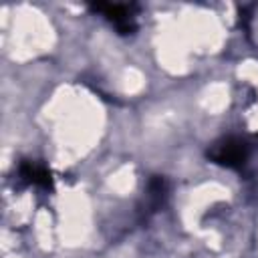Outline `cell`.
I'll return each instance as SVG.
<instances>
[{"label":"cell","instance_id":"3957f363","mask_svg":"<svg viewBox=\"0 0 258 258\" xmlns=\"http://www.w3.org/2000/svg\"><path fill=\"white\" fill-rule=\"evenodd\" d=\"M167 198V181L163 175H151L149 181H147V187H145V204L141 208V214L145 216V220L155 214L163 202Z\"/></svg>","mask_w":258,"mask_h":258},{"label":"cell","instance_id":"6da1fadb","mask_svg":"<svg viewBox=\"0 0 258 258\" xmlns=\"http://www.w3.org/2000/svg\"><path fill=\"white\" fill-rule=\"evenodd\" d=\"M250 157V147L240 137H222L208 149V159L228 167V169H242Z\"/></svg>","mask_w":258,"mask_h":258},{"label":"cell","instance_id":"7a4b0ae2","mask_svg":"<svg viewBox=\"0 0 258 258\" xmlns=\"http://www.w3.org/2000/svg\"><path fill=\"white\" fill-rule=\"evenodd\" d=\"M91 10L103 14L119 34H133L137 30V4H91Z\"/></svg>","mask_w":258,"mask_h":258},{"label":"cell","instance_id":"277c9868","mask_svg":"<svg viewBox=\"0 0 258 258\" xmlns=\"http://www.w3.org/2000/svg\"><path fill=\"white\" fill-rule=\"evenodd\" d=\"M18 177L26 185H38L42 189H52V175H50V171L42 163L24 159L18 165Z\"/></svg>","mask_w":258,"mask_h":258}]
</instances>
